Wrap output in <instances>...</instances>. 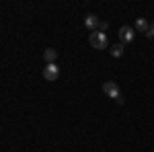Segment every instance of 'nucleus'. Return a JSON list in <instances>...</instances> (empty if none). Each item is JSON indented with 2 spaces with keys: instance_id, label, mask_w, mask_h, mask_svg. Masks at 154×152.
Here are the masks:
<instances>
[{
  "instance_id": "nucleus-9",
  "label": "nucleus",
  "mask_w": 154,
  "mask_h": 152,
  "mask_svg": "<svg viewBox=\"0 0 154 152\" xmlns=\"http://www.w3.org/2000/svg\"><path fill=\"white\" fill-rule=\"evenodd\" d=\"M107 29H109V25H107V23H99V27H97V31H101V33H105Z\"/></svg>"
},
{
  "instance_id": "nucleus-2",
  "label": "nucleus",
  "mask_w": 154,
  "mask_h": 152,
  "mask_svg": "<svg viewBox=\"0 0 154 152\" xmlns=\"http://www.w3.org/2000/svg\"><path fill=\"white\" fill-rule=\"evenodd\" d=\"M88 43L95 47V49H105L109 45V39H107L105 33H101V31H93L91 35H88Z\"/></svg>"
},
{
  "instance_id": "nucleus-7",
  "label": "nucleus",
  "mask_w": 154,
  "mask_h": 152,
  "mask_svg": "<svg viewBox=\"0 0 154 152\" xmlns=\"http://www.w3.org/2000/svg\"><path fill=\"white\" fill-rule=\"evenodd\" d=\"M148 29H150V25L146 19H138L136 21V31H142V33H148Z\"/></svg>"
},
{
  "instance_id": "nucleus-4",
  "label": "nucleus",
  "mask_w": 154,
  "mask_h": 152,
  "mask_svg": "<svg viewBox=\"0 0 154 152\" xmlns=\"http://www.w3.org/2000/svg\"><path fill=\"white\" fill-rule=\"evenodd\" d=\"M134 37H136V33H134V29H131V27L125 25V27H121V29H119V41H121V43H131V41H134Z\"/></svg>"
},
{
  "instance_id": "nucleus-1",
  "label": "nucleus",
  "mask_w": 154,
  "mask_h": 152,
  "mask_svg": "<svg viewBox=\"0 0 154 152\" xmlns=\"http://www.w3.org/2000/svg\"><path fill=\"white\" fill-rule=\"evenodd\" d=\"M103 93H105L107 97H111V99H115L117 105H123V97L119 93L117 82H105V84H103Z\"/></svg>"
},
{
  "instance_id": "nucleus-6",
  "label": "nucleus",
  "mask_w": 154,
  "mask_h": 152,
  "mask_svg": "<svg viewBox=\"0 0 154 152\" xmlns=\"http://www.w3.org/2000/svg\"><path fill=\"white\" fill-rule=\"evenodd\" d=\"M43 58L48 60V64H54V62H56V58H58V51H56L54 47H48V49L43 51Z\"/></svg>"
},
{
  "instance_id": "nucleus-10",
  "label": "nucleus",
  "mask_w": 154,
  "mask_h": 152,
  "mask_svg": "<svg viewBox=\"0 0 154 152\" xmlns=\"http://www.w3.org/2000/svg\"><path fill=\"white\" fill-rule=\"evenodd\" d=\"M146 37H150V39H154V23L150 25V29H148V33H146Z\"/></svg>"
},
{
  "instance_id": "nucleus-5",
  "label": "nucleus",
  "mask_w": 154,
  "mask_h": 152,
  "mask_svg": "<svg viewBox=\"0 0 154 152\" xmlns=\"http://www.w3.org/2000/svg\"><path fill=\"white\" fill-rule=\"evenodd\" d=\"M99 23H101V21H99V17H97V14H93V12L84 17V25H86V29H93V31H97Z\"/></svg>"
},
{
  "instance_id": "nucleus-8",
  "label": "nucleus",
  "mask_w": 154,
  "mask_h": 152,
  "mask_svg": "<svg viewBox=\"0 0 154 152\" xmlns=\"http://www.w3.org/2000/svg\"><path fill=\"white\" fill-rule=\"evenodd\" d=\"M111 56L113 58H121L123 56V43H117V45L111 47Z\"/></svg>"
},
{
  "instance_id": "nucleus-3",
  "label": "nucleus",
  "mask_w": 154,
  "mask_h": 152,
  "mask_svg": "<svg viewBox=\"0 0 154 152\" xmlns=\"http://www.w3.org/2000/svg\"><path fill=\"white\" fill-rule=\"evenodd\" d=\"M58 76H60V68L56 66V62L54 64H48L45 68H43V78L49 82H56L58 80Z\"/></svg>"
}]
</instances>
